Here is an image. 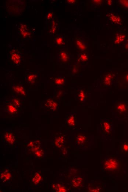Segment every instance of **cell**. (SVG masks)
Masks as SVG:
<instances>
[{
	"label": "cell",
	"instance_id": "8fae6325",
	"mask_svg": "<svg viewBox=\"0 0 128 192\" xmlns=\"http://www.w3.org/2000/svg\"><path fill=\"white\" fill-rule=\"evenodd\" d=\"M100 128L102 134H108L111 131L112 126L109 120L105 119L101 120Z\"/></svg>",
	"mask_w": 128,
	"mask_h": 192
},
{
	"label": "cell",
	"instance_id": "ac0fdd59",
	"mask_svg": "<svg viewBox=\"0 0 128 192\" xmlns=\"http://www.w3.org/2000/svg\"><path fill=\"white\" fill-rule=\"evenodd\" d=\"M77 62L81 64H86L88 62L89 59L88 54L85 52H81L77 53Z\"/></svg>",
	"mask_w": 128,
	"mask_h": 192
},
{
	"label": "cell",
	"instance_id": "d4e9b609",
	"mask_svg": "<svg viewBox=\"0 0 128 192\" xmlns=\"http://www.w3.org/2000/svg\"><path fill=\"white\" fill-rule=\"evenodd\" d=\"M110 20L113 23L120 24L121 22V19L119 16L113 13H111L109 15Z\"/></svg>",
	"mask_w": 128,
	"mask_h": 192
},
{
	"label": "cell",
	"instance_id": "d590c367",
	"mask_svg": "<svg viewBox=\"0 0 128 192\" xmlns=\"http://www.w3.org/2000/svg\"><path fill=\"white\" fill-rule=\"evenodd\" d=\"M124 48L126 50H128V39L126 41L125 44L124 45Z\"/></svg>",
	"mask_w": 128,
	"mask_h": 192
},
{
	"label": "cell",
	"instance_id": "9c48e42d",
	"mask_svg": "<svg viewBox=\"0 0 128 192\" xmlns=\"http://www.w3.org/2000/svg\"><path fill=\"white\" fill-rule=\"evenodd\" d=\"M21 111V109L15 107L10 103L6 101V104H5V111L8 116H15L17 114L19 111Z\"/></svg>",
	"mask_w": 128,
	"mask_h": 192
},
{
	"label": "cell",
	"instance_id": "1f68e13d",
	"mask_svg": "<svg viewBox=\"0 0 128 192\" xmlns=\"http://www.w3.org/2000/svg\"><path fill=\"white\" fill-rule=\"evenodd\" d=\"M123 81L124 84L128 85V71L123 75Z\"/></svg>",
	"mask_w": 128,
	"mask_h": 192
},
{
	"label": "cell",
	"instance_id": "e575fe53",
	"mask_svg": "<svg viewBox=\"0 0 128 192\" xmlns=\"http://www.w3.org/2000/svg\"><path fill=\"white\" fill-rule=\"evenodd\" d=\"M67 3L68 4L70 5H73L76 2V1H67Z\"/></svg>",
	"mask_w": 128,
	"mask_h": 192
},
{
	"label": "cell",
	"instance_id": "44dd1931",
	"mask_svg": "<svg viewBox=\"0 0 128 192\" xmlns=\"http://www.w3.org/2000/svg\"><path fill=\"white\" fill-rule=\"evenodd\" d=\"M83 179L81 177H74L71 180V184L74 187L76 188H80L83 184Z\"/></svg>",
	"mask_w": 128,
	"mask_h": 192
},
{
	"label": "cell",
	"instance_id": "d6986e66",
	"mask_svg": "<svg viewBox=\"0 0 128 192\" xmlns=\"http://www.w3.org/2000/svg\"><path fill=\"white\" fill-rule=\"evenodd\" d=\"M54 46L55 47L61 48L64 47L65 44L64 37L59 34L56 35L54 37Z\"/></svg>",
	"mask_w": 128,
	"mask_h": 192
},
{
	"label": "cell",
	"instance_id": "7402d4cb",
	"mask_svg": "<svg viewBox=\"0 0 128 192\" xmlns=\"http://www.w3.org/2000/svg\"><path fill=\"white\" fill-rule=\"evenodd\" d=\"M126 38L125 35L122 33H118L114 39V43L116 45L120 44L125 40Z\"/></svg>",
	"mask_w": 128,
	"mask_h": 192
},
{
	"label": "cell",
	"instance_id": "d6a6232c",
	"mask_svg": "<svg viewBox=\"0 0 128 192\" xmlns=\"http://www.w3.org/2000/svg\"><path fill=\"white\" fill-rule=\"evenodd\" d=\"M122 151L125 152L128 151V143L127 142H124L122 145Z\"/></svg>",
	"mask_w": 128,
	"mask_h": 192
},
{
	"label": "cell",
	"instance_id": "52a82bcc",
	"mask_svg": "<svg viewBox=\"0 0 128 192\" xmlns=\"http://www.w3.org/2000/svg\"><path fill=\"white\" fill-rule=\"evenodd\" d=\"M40 76L39 73L36 71H26L25 80L28 84L33 85L36 83Z\"/></svg>",
	"mask_w": 128,
	"mask_h": 192
},
{
	"label": "cell",
	"instance_id": "4dcf8cb0",
	"mask_svg": "<svg viewBox=\"0 0 128 192\" xmlns=\"http://www.w3.org/2000/svg\"><path fill=\"white\" fill-rule=\"evenodd\" d=\"M53 16L54 14L52 13V11H49L47 12L46 16L47 21H48L51 20V19H52L53 17Z\"/></svg>",
	"mask_w": 128,
	"mask_h": 192
},
{
	"label": "cell",
	"instance_id": "2e32d148",
	"mask_svg": "<svg viewBox=\"0 0 128 192\" xmlns=\"http://www.w3.org/2000/svg\"><path fill=\"white\" fill-rule=\"evenodd\" d=\"M6 102L10 103L15 107L19 109H21L23 103L22 99L16 95H14L6 101Z\"/></svg>",
	"mask_w": 128,
	"mask_h": 192
},
{
	"label": "cell",
	"instance_id": "4fadbf2b",
	"mask_svg": "<svg viewBox=\"0 0 128 192\" xmlns=\"http://www.w3.org/2000/svg\"><path fill=\"white\" fill-rule=\"evenodd\" d=\"M76 44L77 50L81 52H85L87 50L88 43L81 38H77Z\"/></svg>",
	"mask_w": 128,
	"mask_h": 192
},
{
	"label": "cell",
	"instance_id": "8d00e7d4",
	"mask_svg": "<svg viewBox=\"0 0 128 192\" xmlns=\"http://www.w3.org/2000/svg\"><path fill=\"white\" fill-rule=\"evenodd\" d=\"M107 1V4L108 5H111L112 4V2H112V1Z\"/></svg>",
	"mask_w": 128,
	"mask_h": 192
},
{
	"label": "cell",
	"instance_id": "f1b7e54d",
	"mask_svg": "<svg viewBox=\"0 0 128 192\" xmlns=\"http://www.w3.org/2000/svg\"><path fill=\"white\" fill-rule=\"evenodd\" d=\"M52 26L50 32L52 33V34H54V33L55 32L56 30L57 29V23L54 20H52Z\"/></svg>",
	"mask_w": 128,
	"mask_h": 192
},
{
	"label": "cell",
	"instance_id": "3957f363",
	"mask_svg": "<svg viewBox=\"0 0 128 192\" xmlns=\"http://www.w3.org/2000/svg\"><path fill=\"white\" fill-rule=\"evenodd\" d=\"M104 170L108 172H113L117 170L119 166L118 160L115 158H109L103 164Z\"/></svg>",
	"mask_w": 128,
	"mask_h": 192
},
{
	"label": "cell",
	"instance_id": "4316f807",
	"mask_svg": "<svg viewBox=\"0 0 128 192\" xmlns=\"http://www.w3.org/2000/svg\"><path fill=\"white\" fill-rule=\"evenodd\" d=\"M53 188L55 190V191L57 192H66L67 190L66 188L64 186H62L60 184L56 183V184L53 185Z\"/></svg>",
	"mask_w": 128,
	"mask_h": 192
},
{
	"label": "cell",
	"instance_id": "8992f818",
	"mask_svg": "<svg viewBox=\"0 0 128 192\" xmlns=\"http://www.w3.org/2000/svg\"><path fill=\"white\" fill-rule=\"evenodd\" d=\"M9 58L10 62L16 66L20 65L22 62V54L16 50H13L10 52Z\"/></svg>",
	"mask_w": 128,
	"mask_h": 192
},
{
	"label": "cell",
	"instance_id": "e0dca14e",
	"mask_svg": "<svg viewBox=\"0 0 128 192\" xmlns=\"http://www.w3.org/2000/svg\"><path fill=\"white\" fill-rule=\"evenodd\" d=\"M66 125L70 127H74L76 125V115L73 113H70L66 117Z\"/></svg>",
	"mask_w": 128,
	"mask_h": 192
},
{
	"label": "cell",
	"instance_id": "cb8c5ba5",
	"mask_svg": "<svg viewBox=\"0 0 128 192\" xmlns=\"http://www.w3.org/2000/svg\"><path fill=\"white\" fill-rule=\"evenodd\" d=\"M43 180L41 172H38L35 174L34 177L33 178L32 181L35 185H38Z\"/></svg>",
	"mask_w": 128,
	"mask_h": 192
},
{
	"label": "cell",
	"instance_id": "484cf974",
	"mask_svg": "<svg viewBox=\"0 0 128 192\" xmlns=\"http://www.w3.org/2000/svg\"><path fill=\"white\" fill-rule=\"evenodd\" d=\"M11 177V173L8 170H5V172H2L1 174V179L4 182L9 180Z\"/></svg>",
	"mask_w": 128,
	"mask_h": 192
},
{
	"label": "cell",
	"instance_id": "f546056e",
	"mask_svg": "<svg viewBox=\"0 0 128 192\" xmlns=\"http://www.w3.org/2000/svg\"><path fill=\"white\" fill-rule=\"evenodd\" d=\"M89 188V191L91 192H99L101 190L99 187L94 186H91Z\"/></svg>",
	"mask_w": 128,
	"mask_h": 192
},
{
	"label": "cell",
	"instance_id": "7a4b0ae2",
	"mask_svg": "<svg viewBox=\"0 0 128 192\" xmlns=\"http://www.w3.org/2000/svg\"><path fill=\"white\" fill-rule=\"evenodd\" d=\"M114 111L118 115L125 114L128 112V103L127 101H116L113 105Z\"/></svg>",
	"mask_w": 128,
	"mask_h": 192
},
{
	"label": "cell",
	"instance_id": "83f0119b",
	"mask_svg": "<svg viewBox=\"0 0 128 192\" xmlns=\"http://www.w3.org/2000/svg\"><path fill=\"white\" fill-rule=\"evenodd\" d=\"M34 153L35 156L39 158L43 157L44 155L43 150H42L41 148L35 151Z\"/></svg>",
	"mask_w": 128,
	"mask_h": 192
},
{
	"label": "cell",
	"instance_id": "ffe728a7",
	"mask_svg": "<svg viewBox=\"0 0 128 192\" xmlns=\"http://www.w3.org/2000/svg\"><path fill=\"white\" fill-rule=\"evenodd\" d=\"M76 95V99L79 102H85L86 100L87 93L81 88L78 89Z\"/></svg>",
	"mask_w": 128,
	"mask_h": 192
},
{
	"label": "cell",
	"instance_id": "7c38bea8",
	"mask_svg": "<svg viewBox=\"0 0 128 192\" xmlns=\"http://www.w3.org/2000/svg\"><path fill=\"white\" fill-rule=\"evenodd\" d=\"M54 87L55 88H61L65 85L66 79L62 76H58L53 79Z\"/></svg>",
	"mask_w": 128,
	"mask_h": 192
},
{
	"label": "cell",
	"instance_id": "5b68a950",
	"mask_svg": "<svg viewBox=\"0 0 128 192\" xmlns=\"http://www.w3.org/2000/svg\"><path fill=\"white\" fill-rule=\"evenodd\" d=\"M43 105L45 108L54 112H57L59 108L58 102L52 97L47 98L44 101Z\"/></svg>",
	"mask_w": 128,
	"mask_h": 192
},
{
	"label": "cell",
	"instance_id": "5bb4252c",
	"mask_svg": "<svg viewBox=\"0 0 128 192\" xmlns=\"http://www.w3.org/2000/svg\"><path fill=\"white\" fill-rule=\"evenodd\" d=\"M88 138L85 134H78L76 136V144L77 146L83 147L88 143Z\"/></svg>",
	"mask_w": 128,
	"mask_h": 192
},
{
	"label": "cell",
	"instance_id": "277c9868",
	"mask_svg": "<svg viewBox=\"0 0 128 192\" xmlns=\"http://www.w3.org/2000/svg\"><path fill=\"white\" fill-rule=\"evenodd\" d=\"M11 91L14 95L20 96L22 97H26L27 93L22 83H16L11 86Z\"/></svg>",
	"mask_w": 128,
	"mask_h": 192
},
{
	"label": "cell",
	"instance_id": "6da1fadb",
	"mask_svg": "<svg viewBox=\"0 0 128 192\" xmlns=\"http://www.w3.org/2000/svg\"><path fill=\"white\" fill-rule=\"evenodd\" d=\"M71 55L64 50L59 51L57 54V62L61 65H67L71 62Z\"/></svg>",
	"mask_w": 128,
	"mask_h": 192
},
{
	"label": "cell",
	"instance_id": "603a6c76",
	"mask_svg": "<svg viewBox=\"0 0 128 192\" xmlns=\"http://www.w3.org/2000/svg\"><path fill=\"white\" fill-rule=\"evenodd\" d=\"M65 139L64 135H59L55 137V144L57 147L61 148L64 145Z\"/></svg>",
	"mask_w": 128,
	"mask_h": 192
},
{
	"label": "cell",
	"instance_id": "30bf717a",
	"mask_svg": "<svg viewBox=\"0 0 128 192\" xmlns=\"http://www.w3.org/2000/svg\"><path fill=\"white\" fill-rule=\"evenodd\" d=\"M18 32L22 37L24 38L30 37L31 35V31L27 25L21 23L19 26Z\"/></svg>",
	"mask_w": 128,
	"mask_h": 192
},
{
	"label": "cell",
	"instance_id": "836d02e7",
	"mask_svg": "<svg viewBox=\"0 0 128 192\" xmlns=\"http://www.w3.org/2000/svg\"><path fill=\"white\" fill-rule=\"evenodd\" d=\"M120 1L121 4L124 8L128 9V1Z\"/></svg>",
	"mask_w": 128,
	"mask_h": 192
},
{
	"label": "cell",
	"instance_id": "9a60e30c",
	"mask_svg": "<svg viewBox=\"0 0 128 192\" xmlns=\"http://www.w3.org/2000/svg\"><path fill=\"white\" fill-rule=\"evenodd\" d=\"M3 140L9 144H14L15 141V137L13 133L10 131H6L2 134Z\"/></svg>",
	"mask_w": 128,
	"mask_h": 192
},
{
	"label": "cell",
	"instance_id": "ba28073f",
	"mask_svg": "<svg viewBox=\"0 0 128 192\" xmlns=\"http://www.w3.org/2000/svg\"><path fill=\"white\" fill-rule=\"evenodd\" d=\"M115 75L113 73L109 72L103 76L102 78V84L106 88L111 87L115 81Z\"/></svg>",
	"mask_w": 128,
	"mask_h": 192
}]
</instances>
